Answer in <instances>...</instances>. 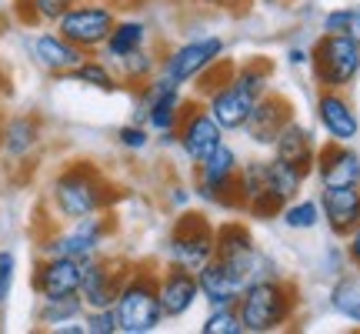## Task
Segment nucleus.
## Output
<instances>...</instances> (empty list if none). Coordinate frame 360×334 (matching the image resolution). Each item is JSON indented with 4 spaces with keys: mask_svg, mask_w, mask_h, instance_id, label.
<instances>
[{
    "mask_svg": "<svg viewBox=\"0 0 360 334\" xmlns=\"http://www.w3.org/2000/svg\"><path fill=\"white\" fill-rule=\"evenodd\" d=\"M281 221L287 231H314L321 224V201L317 197H294L281 211Z\"/></svg>",
    "mask_w": 360,
    "mask_h": 334,
    "instance_id": "7c9ffc66",
    "label": "nucleus"
},
{
    "mask_svg": "<svg viewBox=\"0 0 360 334\" xmlns=\"http://www.w3.org/2000/svg\"><path fill=\"white\" fill-rule=\"evenodd\" d=\"M197 284H200V297L207 308H220V304H237V297L244 291V284L233 278L231 271L220 264L217 257H210L207 264L197 268Z\"/></svg>",
    "mask_w": 360,
    "mask_h": 334,
    "instance_id": "5701e85b",
    "label": "nucleus"
},
{
    "mask_svg": "<svg viewBox=\"0 0 360 334\" xmlns=\"http://www.w3.org/2000/svg\"><path fill=\"white\" fill-rule=\"evenodd\" d=\"M120 201V187L94 161H70L51 180V207L60 221H80L101 214Z\"/></svg>",
    "mask_w": 360,
    "mask_h": 334,
    "instance_id": "f03ea898",
    "label": "nucleus"
},
{
    "mask_svg": "<svg viewBox=\"0 0 360 334\" xmlns=\"http://www.w3.org/2000/svg\"><path fill=\"white\" fill-rule=\"evenodd\" d=\"M200 334H244L237 304H220V308L207 311L204 324H200Z\"/></svg>",
    "mask_w": 360,
    "mask_h": 334,
    "instance_id": "2f4dec72",
    "label": "nucleus"
},
{
    "mask_svg": "<svg viewBox=\"0 0 360 334\" xmlns=\"http://www.w3.org/2000/svg\"><path fill=\"white\" fill-rule=\"evenodd\" d=\"M347 268H350V261H347L344 245H327V251H323V257H321V271H323V274L340 278V274H347Z\"/></svg>",
    "mask_w": 360,
    "mask_h": 334,
    "instance_id": "e433bc0d",
    "label": "nucleus"
},
{
    "mask_svg": "<svg viewBox=\"0 0 360 334\" xmlns=\"http://www.w3.org/2000/svg\"><path fill=\"white\" fill-rule=\"evenodd\" d=\"M80 278H84V261L64 254H40L30 271V287L37 297H64L77 295Z\"/></svg>",
    "mask_w": 360,
    "mask_h": 334,
    "instance_id": "f3484780",
    "label": "nucleus"
},
{
    "mask_svg": "<svg viewBox=\"0 0 360 334\" xmlns=\"http://www.w3.org/2000/svg\"><path fill=\"white\" fill-rule=\"evenodd\" d=\"M327 304L334 314H340L344 321H350L354 328H360V274H340L330 284Z\"/></svg>",
    "mask_w": 360,
    "mask_h": 334,
    "instance_id": "cd10ccee",
    "label": "nucleus"
},
{
    "mask_svg": "<svg viewBox=\"0 0 360 334\" xmlns=\"http://www.w3.org/2000/svg\"><path fill=\"white\" fill-rule=\"evenodd\" d=\"M74 4H77V0H30L37 24H57Z\"/></svg>",
    "mask_w": 360,
    "mask_h": 334,
    "instance_id": "c9c22d12",
    "label": "nucleus"
},
{
    "mask_svg": "<svg viewBox=\"0 0 360 334\" xmlns=\"http://www.w3.org/2000/svg\"><path fill=\"white\" fill-rule=\"evenodd\" d=\"M157 144H160V147H177V128L160 130V134H157Z\"/></svg>",
    "mask_w": 360,
    "mask_h": 334,
    "instance_id": "37998d69",
    "label": "nucleus"
},
{
    "mask_svg": "<svg viewBox=\"0 0 360 334\" xmlns=\"http://www.w3.org/2000/svg\"><path fill=\"white\" fill-rule=\"evenodd\" d=\"M197 80H200L197 94H200L207 111L214 114V120L227 134H240L250 111L270 90L274 64L267 57H254L247 64H231V57H220L217 64H210Z\"/></svg>",
    "mask_w": 360,
    "mask_h": 334,
    "instance_id": "f257e3e1",
    "label": "nucleus"
},
{
    "mask_svg": "<svg viewBox=\"0 0 360 334\" xmlns=\"http://www.w3.org/2000/svg\"><path fill=\"white\" fill-rule=\"evenodd\" d=\"M220 57H227V40L214 37V34L210 37H197V40L170 47L167 54H160V74L170 78L174 84H180V87H187L210 64H217Z\"/></svg>",
    "mask_w": 360,
    "mask_h": 334,
    "instance_id": "ddd939ff",
    "label": "nucleus"
},
{
    "mask_svg": "<svg viewBox=\"0 0 360 334\" xmlns=\"http://www.w3.org/2000/svg\"><path fill=\"white\" fill-rule=\"evenodd\" d=\"M227 141V130L220 128L204 101H184L177 117V147L187 157V164H200L207 154H214Z\"/></svg>",
    "mask_w": 360,
    "mask_h": 334,
    "instance_id": "f8f14e48",
    "label": "nucleus"
},
{
    "mask_svg": "<svg viewBox=\"0 0 360 334\" xmlns=\"http://www.w3.org/2000/svg\"><path fill=\"white\" fill-rule=\"evenodd\" d=\"M130 261L124 257H90L84 261V278H80V297L87 308H114L120 284L127 278Z\"/></svg>",
    "mask_w": 360,
    "mask_h": 334,
    "instance_id": "4468645a",
    "label": "nucleus"
},
{
    "mask_svg": "<svg viewBox=\"0 0 360 334\" xmlns=\"http://www.w3.org/2000/svg\"><path fill=\"white\" fill-rule=\"evenodd\" d=\"M314 178L321 187H347L360 184V154L350 144L327 141L317 147L314 157Z\"/></svg>",
    "mask_w": 360,
    "mask_h": 334,
    "instance_id": "6ab92c4d",
    "label": "nucleus"
},
{
    "mask_svg": "<svg viewBox=\"0 0 360 334\" xmlns=\"http://www.w3.org/2000/svg\"><path fill=\"white\" fill-rule=\"evenodd\" d=\"M114 67H117V78H120L124 87H141V84H147V80L160 70V57H157L150 47H143V51H134L130 57L117 61Z\"/></svg>",
    "mask_w": 360,
    "mask_h": 334,
    "instance_id": "c85d7f7f",
    "label": "nucleus"
},
{
    "mask_svg": "<svg viewBox=\"0 0 360 334\" xmlns=\"http://www.w3.org/2000/svg\"><path fill=\"white\" fill-rule=\"evenodd\" d=\"M287 120H294V104L287 101V97H281V94L267 90L257 101V107L250 111L240 134H247V141L257 144V147H270V144L277 141V134L283 130Z\"/></svg>",
    "mask_w": 360,
    "mask_h": 334,
    "instance_id": "aec40b11",
    "label": "nucleus"
},
{
    "mask_svg": "<svg viewBox=\"0 0 360 334\" xmlns=\"http://www.w3.org/2000/svg\"><path fill=\"white\" fill-rule=\"evenodd\" d=\"M214 257H217L220 264L231 271L244 287L250 281H257V278L281 274L277 264H274V261L257 247L254 234H250V224H244V221H224V224H220Z\"/></svg>",
    "mask_w": 360,
    "mask_h": 334,
    "instance_id": "423d86ee",
    "label": "nucleus"
},
{
    "mask_svg": "<svg viewBox=\"0 0 360 334\" xmlns=\"http://www.w3.org/2000/svg\"><path fill=\"white\" fill-rule=\"evenodd\" d=\"M197 7H214V11H231L233 4H240V0H191Z\"/></svg>",
    "mask_w": 360,
    "mask_h": 334,
    "instance_id": "79ce46f5",
    "label": "nucleus"
},
{
    "mask_svg": "<svg viewBox=\"0 0 360 334\" xmlns=\"http://www.w3.org/2000/svg\"><path fill=\"white\" fill-rule=\"evenodd\" d=\"M310 174H314V171L304 167V164L270 157L267 161V180H264V194L254 197V201L247 204L244 214H250V218H257V221L281 218L283 204H287V201H294V197H300V191H304V184H307Z\"/></svg>",
    "mask_w": 360,
    "mask_h": 334,
    "instance_id": "9b49d317",
    "label": "nucleus"
},
{
    "mask_svg": "<svg viewBox=\"0 0 360 334\" xmlns=\"http://www.w3.org/2000/svg\"><path fill=\"white\" fill-rule=\"evenodd\" d=\"M344 251H347L350 271H357V274H360V224L347 234V237H344Z\"/></svg>",
    "mask_w": 360,
    "mask_h": 334,
    "instance_id": "a19ab883",
    "label": "nucleus"
},
{
    "mask_svg": "<svg viewBox=\"0 0 360 334\" xmlns=\"http://www.w3.org/2000/svg\"><path fill=\"white\" fill-rule=\"evenodd\" d=\"M283 64L300 70V67H310V47H300V44H290L287 51H283Z\"/></svg>",
    "mask_w": 360,
    "mask_h": 334,
    "instance_id": "58836bf2",
    "label": "nucleus"
},
{
    "mask_svg": "<svg viewBox=\"0 0 360 334\" xmlns=\"http://www.w3.org/2000/svg\"><path fill=\"white\" fill-rule=\"evenodd\" d=\"M84 328H87V334H120L114 308H87L84 311Z\"/></svg>",
    "mask_w": 360,
    "mask_h": 334,
    "instance_id": "72a5a7b5",
    "label": "nucleus"
},
{
    "mask_svg": "<svg viewBox=\"0 0 360 334\" xmlns=\"http://www.w3.org/2000/svg\"><path fill=\"white\" fill-rule=\"evenodd\" d=\"M321 218L334 237H347L360 224V184L347 187H321Z\"/></svg>",
    "mask_w": 360,
    "mask_h": 334,
    "instance_id": "412c9836",
    "label": "nucleus"
},
{
    "mask_svg": "<svg viewBox=\"0 0 360 334\" xmlns=\"http://www.w3.org/2000/svg\"><path fill=\"white\" fill-rule=\"evenodd\" d=\"M350 17H354V7H334V11H327L321 20V34H347Z\"/></svg>",
    "mask_w": 360,
    "mask_h": 334,
    "instance_id": "4c0bfd02",
    "label": "nucleus"
},
{
    "mask_svg": "<svg viewBox=\"0 0 360 334\" xmlns=\"http://www.w3.org/2000/svg\"><path fill=\"white\" fill-rule=\"evenodd\" d=\"M67 80H77V84H84V87H90V90H101V94H117V90L124 87L120 78H117V70L110 67V61H101L97 54H87V57L67 74Z\"/></svg>",
    "mask_w": 360,
    "mask_h": 334,
    "instance_id": "a878e982",
    "label": "nucleus"
},
{
    "mask_svg": "<svg viewBox=\"0 0 360 334\" xmlns=\"http://www.w3.org/2000/svg\"><path fill=\"white\" fill-rule=\"evenodd\" d=\"M314 117H317V124H321L327 141L354 144L360 137V117L344 90H317Z\"/></svg>",
    "mask_w": 360,
    "mask_h": 334,
    "instance_id": "dca6fc26",
    "label": "nucleus"
},
{
    "mask_svg": "<svg viewBox=\"0 0 360 334\" xmlns=\"http://www.w3.org/2000/svg\"><path fill=\"white\" fill-rule=\"evenodd\" d=\"M237 314L244 334H274L297 321L300 314V287L283 274H270L250 281L237 297Z\"/></svg>",
    "mask_w": 360,
    "mask_h": 334,
    "instance_id": "7ed1b4c3",
    "label": "nucleus"
},
{
    "mask_svg": "<svg viewBox=\"0 0 360 334\" xmlns=\"http://www.w3.org/2000/svg\"><path fill=\"white\" fill-rule=\"evenodd\" d=\"M114 24H117L114 4H107V0H77L53 27H57V34H64L84 54H97L107 44Z\"/></svg>",
    "mask_w": 360,
    "mask_h": 334,
    "instance_id": "6e6552de",
    "label": "nucleus"
},
{
    "mask_svg": "<svg viewBox=\"0 0 360 334\" xmlns=\"http://www.w3.org/2000/svg\"><path fill=\"white\" fill-rule=\"evenodd\" d=\"M264 180H267V161H240L237 167V180H233V197H237V211H247V204L264 194Z\"/></svg>",
    "mask_w": 360,
    "mask_h": 334,
    "instance_id": "c756f323",
    "label": "nucleus"
},
{
    "mask_svg": "<svg viewBox=\"0 0 360 334\" xmlns=\"http://www.w3.org/2000/svg\"><path fill=\"white\" fill-rule=\"evenodd\" d=\"M13 284H17V254L0 247V308L11 301Z\"/></svg>",
    "mask_w": 360,
    "mask_h": 334,
    "instance_id": "f704fd0d",
    "label": "nucleus"
},
{
    "mask_svg": "<svg viewBox=\"0 0 360 334\" xmlns=\"http://www.w3.org/2000/svg\"><path fill=\"white\" fill-rule=\"evenodd\" d=\"M114 311L120 334H154L167 321V314L160 308V295H157V271L150 264H130Z\"/></svg>",
    "mask_w": 360,
    "mask_h": 334,
    "instance_id": "20e7f679",
    "label": "nucleus"
},
{
    "mask_svg": "<svg viewBox=\"0 0 360 334\" xmlns=\"http://www.w3.org/2000/svg\"><path fill=\"white\" fill-rule=\"evenodd\" d=\"M317 90H347L360 78V44L350 34H321L310 47Z\"/></svg>",
    "mask_w": 360,
    "mask_h": 334,
    "instance_id": "39448f33",
    "label": "nucleus"
},
{
    "mask_svg": "<svg viewBox=\"0 0 360 334\" xmlns=\"http://www.w3.org/2000/svg\"><path fill=\"white\" fill-rule=\"evenodd\" d=\"M117 231V221L110 211L101 214H87L80 221H70L67 231H53L47 237H40V254H64V257H77V261H90L97 257L107 245V237Z\"/></svg>",
    "mask_w": 360,
    "mask_h": 334,
    "instance_id": "0eeeda50",
    "label": "nucleus"
},
{
    "mask_svg": "<svg viewBox=\"0 0 360 334\" xmlns=\"http://www.w3.org/2000/svg\"><path fill=\"white\" fill-rule=\"evenodd\" d=\"M347 34H350V37H354V40H357V44H360V4H357V7H354V17H350V30H347Z\"/></svg>",
    "mask_w": 360,
    "mask_h": 334,
    "instance_id": "c03bdc74",
    "label": "nucleus"
},
{
    "mask_svg": "<svg viewBox=\"0 0 360 334\" xmlns=\"http://www.w3.org/2000/svg\"><path fill=\"white\" fill-rule=\"evenodd\" d=\"M191 197H193V187H187V184H170L167 187V204L174 211H184V207L191 204Z\"/></svg>",
    "mask_w": 360,
    "mask_h": 334,
    "instance_id": "ea45409f",
    "label": "nucleus"
},
{
    "mask_svg": "<svg viewBox=\"0 0 360 334\" xmlns=\"http://www.w3.org/2000/svg\"><path fill=\"white\" fill-rule=\"evenodd\" d=\"M27 54H30V61L44 70V74H51V78H67L74 67L87 57V54L74 47L64 34H57V30H40L34 37L27 40Z\"/></svg>",
    "mask_w": 360,
    "mask_h": 334,
    "instance_id": "a211bd4d",
    "label": "nucleus"
},
{
    "mask_svg": "<svg viewBox=\"0 0 360 334\" xmlns=\"http://www.w3.org/2000/svg\"><path fill=\"white\" fill-rule=\"evenodd\" d=\"M0 90H4V94H11V90H7V87H0Z\"/></svg>",
    "mask_w": 360,
    "mask_h": 334,
    "instance_id": "49530a36",
    "label": "nucleus"
},
{
    "mask_svg": "<svg viewBox=\"0 0 360 334\" xmlns=\"http://www.w3.org/2000/svg\"><path fill=\"white\" fill-rule=\"evenodd\" d=\"M4 120H7V114L0 111V137H4Z\"/></svg>",
    "mask_w": 360,
    "mask_h": 334,
    "instance_id": "a18cd8bd",
    "label": "nucleus"
},
{
    "mask_svg": "<svg viewBox=\"0 0 360 334\" xmlns=\"http://www.w3.org/2000/svg\"><path fill=\"white\" fill-rule=\"evenodd\" d=\"M270 151H274V157H281V161H294V164H304V167L314 171V157H317V134L294 117V120H287V124H283V130L277 134V141L270 144Z\"/></svg>",
    "mask_w": 360,
    "mask_h": 334,
    "instance_id": "b1692460",
    "label": "nucleus"
},
{
    "mask_svg": "<svg viewBox=\"0 0 360 334\" xmlns=\"http://www.w3.org/2000/svg\"><path fill=\"white\" fill-rule=\"evenodd\" d=\"M237 167H240V154L233 151V144L224 141L214 154H207L200 164H193V197H200L210 207L237 211V197H233Z\"/></svg>",
    "mask_w": 360,
    "mask_h": 334,
    "instance_id": "9d476101",
    "label": "nucleus"
},
{
    "mask_svg": "<svg viewBox=\"0 0 360 334\" xmlns=\"http://www.w3.org/2000/svg\"><path fill=\"white\" fill-rule=\"evenodd\" d=\"M84 297L77 295H64V297H40V308H37V324L44 331H53V328H60L67 321H80L84 318Z\"/></svg>",
    "mask_w": 360,
    "mask_h": 334,
    "instance_id": "bb28decb",
    "label": "nucleus"
},
{
    "mask_svg": "<svg viewBox=\"0 0 360 334\" xmlns=\"http://www.w3.org/2000/svg\"><path fill=\"white\" fill-rule=\"evenodd\" d=\"M214 247H217V228L214 221L207 218L204 211H180V218L174 221L167 237V257L177 261L184 268L197 271L200 264H207L214 257Z\"/></svg>",
    "mask_w": 360,
    "mask_h": 334,
    "instance_id": "1a4fd4ad",
    "label": "nucleus"
},
{
    "mask_svg": "<svg viewBox=\"0 0 360 334\" xmlns=\"http://www.w3.org/2000/svg\"><path fill=\"white\" fill-rule=\"evenodd\" d=\"M150 128L147 124H137V120H130V124H124V128H117V144L124 147V151H130V154H141V151H147L150 147Z\"/></svg>",
    "mask_w": 360,
    "mask_h": 334,
    "instance_id": "473e14b6",
    "label": "nucleus"
},
{
    "mask_svg": "<svg viewBox=\"0 0 360 334\" xmlns=\"http://www.w3.org/2000/svg\"><path fill=\"white\" fill-rule=\"evenodd\" d=\"M44 144V117L34 111L24 114H11L4 120V137H0V154L7 161H27L37 154Z\"/></svg>",
    "mask_w": 360,
    "mask_h": 334,
    "instance_id": "4be33fe9",
    "label": "nucleus"
},
{
    "mask_svg": "<svg viewBox=\"0 0 360 334\" xmlns=\"http://www.w3.org/2000/svg\"><path fill=\"white\" fill-rule=\"evenodd\" d=\"M147 44H150V24H147V20L117 17V24H114V30H110L107 44L101 47V54L110 61V64H117V61L130 57L134 51H143Z\"/></svg>",
    "mask_w": 360,
    "mask_h": 334,
    "instance_id": "393cba45",
    "label": "nucleus"
},
{
    "mask_svg": "<svg viewBox=\"0 0 360 334\" xmlns=\"http://www.w3.org/2000/svg\"><path fill=\"white\" fill-rule=\"evenodd\" d=\"M157 295H160V308L167 314V321H180L193 311L200 301V284H197V271L184 268L177 261H167L157 271Z\"/></svg>",
    "mask_w": 360,
    "mask_h": 334,
    "instance_id": "2eb2a0df",
    "label": "nucleus"
}]
</instances>
